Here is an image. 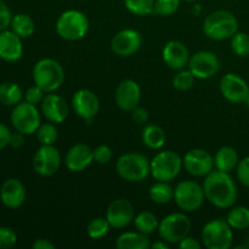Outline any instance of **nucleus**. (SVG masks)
Listing matches in <instances>:
<instances>
[{"label":"nucleus","mask_w":249,"mask_h":249,"mask_svg":"<svg viewBox=\"0 0 249 249\" xmlns=\"http://www.w3.org/2000/svg\"><path fill=\"white\" fill-rule=\"evenodd\" d=\"M113 157L112 150L106 145H100L97 146L94 150V160L99 164H106Z\"/></svg>","instance_id":"obj_40"},{"label":"nucleus","mask_w":249,"mask_h":249,"mask_svg":"<svg viewBox=\"0 0 249 249\" xmlns=\"http://www.w3.org/2000/svg\"><path fill=\"white\" fill-rule=\"evenodd\" d=\"M134 224H135L136 230L141 233H145V235H151L156 230H158V226H160L157 216L147 211L139 213L134 218Z\"/></svg>","instance_id":"obj_29"},{"label":"nucleus","mask_w":249,"mask_h":249,"mask_svg":"<svg viewBox=\"0 0 249 249\" xmlns=\"http://www.w3.org/2000/svg\"><path fill=\"white\" fill-rule=\"evenodd\" d=\"M238 162H240V158H238L237 151L230 146H224L219 148L218 152L214 156V167L220 172H232L235 168H237Z\"/></svg>","instance_id":"obj_24"},{"label":"nucleus","mask_w":249,"mask_h":249,"mask_svg":"<svg viewBox=\"0 0 249 249\" xmlns=\"http://www.w3.org/2000/svg\"><path fill=\"white\" fill-rule=\"evenodd\" d=\"M131 118L135 123L138 124H145L148 121V112L142 107L136 106L135 108L131 111Z\"/></svg>","instance_id":"obj_44"},{"label":"nucleus","mask_w":249,"mask_h":249,"mask_svg":"<svg viewBox=\"0 0 249 249\" xmlns=\"http://www.w3.org/2000/svg\"><path fill=\"white\" fill-rule=\"evenodd\" d=\"M89 31V19L78 10H67L56 22V32L62 39L68 41L80 40Z\"/></svg>","instance_id":"obj_5"},{"label":"nucleus","mask_w":249,"mask_h":249,"mask_svg":"<svg viewBox=\"0 0 249 249\" xmlns=\"http://www.w3.org/2000/svg\"><path fill=\"white\" fill-rule=\"evenodd\" d=\"M21 39L9 29L0 32V58L5 62H17L23 55Z\"/></svg>","instance_id":"obj_23"},{"label":"nucleus","mask_w":249,"mask_h":249,"mask_svg":"<svg viewBox=\"0 0 249 249\" xmlns=\"http://www.w3.org/2000/svg\"><path fill=\"white\" fill-rule=\"evenodd\" d=\"M182 165L190 175L206 178L209 173L213 172L214 158L208 151L202 150V148H194L184 156Z\"/></svg>","instance_id":"obj_13"},{"label":"nucleus","mask_w":249,"mask_h":249,"mask_svg":"<svg viewBox=\"0 0 249 249\" xmlns=\"http://www.w3.org/2000/svg\"><path fill=\"white\" fill-rule=\"evenodd\" d=\"M203 32L209 39L226 40L238 32V21L235 15L226 10H218L206 17Z\"/></svg>","instance_id":"obj_2"},{"label":"nucleus","mask_w":249,"mask_h":249,"mask_svg":"<svg viewBox=\"0 0 249 249\" xmlns=\"http://www.w3.org/2000/svg\"><path fill=\"white\" fill-rule=\"evenodd\" d=\"M60 152L53 145H41L34 153L33 168L40 177H53L60 169Z\"/></svg>","instance_id":"obj_11"},{"label":"nucleus","mask_w":249,"mask_h":249,"mask_svg":"<svg viewBox=\"0 0 249 249\" xmlns=\"http://www.w3.org/2000/svg\"><path fill=\"white\" fill-rule=\"evenodd\" d=\"M162 58L165 65L172 70H184L190 61L189 49L181 41L170 40L163 48Z\"/></svg>","instance_id":"obj_21"},{"label":"nucleus","mask_w":249,"mask_h":249,"mask_svg":"<svg viewBox=\"0 0 249 249\" xmlns=\"http://www.w3.org/2000/svg\"><path fill=\"white\" fill-rule=\"evenodd\" d=\"M150 198L153 203L167 204L174 198V189L167 181H158L151 186Z\"/></svg>","instance_id":"obj_30"},{"label":"nucleus","mask_w":249,"mask_h":249,"mask_svg":"<svg viewBox=\"0 0 249 249\" xmlns=\"http://www.w3.org/2000/svg\"><path fill=\"white\" fill-rule=\"evenodd\" d=\"M45 94L46 92L41 88H39L38 85H34V87L27 89V91L24 92V99L27 102L36 106L38 104H41L43 99L45 97Z\"/></svg>","instance_id":"obj_39"},{"label":"nucleus","mask_w":249,"mask_h":249,"mask_svg":"<svg viewBox=\"0 0 249 249\" xmlns=\"http://www.w3.org/2000/svg\"><path fill=\"white\" fill-rule=\"evenodd\" d=\"M12 15L4 0H0V32L5 31L11 24Z\"/></svg>","instance_id":"obj_42"},{"label":"nucleus","mask_w":249,"mask_h":249,"mask_svg":"<svg viewBox=\"0 0 249 249\" xmlns=\"http://www.w3.org/2000/svg\"><path fill=\"white\" fill-rule=\"evenodd\" d=\"M11 123L16 131L24 135H32L40 126V113L36 105L21 101L12 109Z\"/></svg>","instance_id":"obj_10"},{"label":"nucleus","mask_w":249,"mask_h":249,"mask_svg":"<svg viewBox=\"0 0 249 249\" xmlns=\"http://www.w3.org/2000/svg\"><path fill=\"white\" fill-rule=\"evenodd\" d=\"M23 92L21 88L12 82H6L0 84V104L4 106L15 107L23 99Z\"/></svg>","instance_id":"obj_27"},{"label":"nucleus","mask_w":249,"mask_h":249,"mask_svg":"<svg viewBox=\"0 0 249 249\" xmlns=\"http://www.w3.org/2000/svg\"><path fill=\"white\" fill-rule=\"evenodd\" d=\"M151 248L153 249H169V243L165 242V241H157V242L152 243Z\"/></svg>","instance_id":"obj_48"},{"label":"nucleus","mask_w":249,"mask_h":249,"mask_svg":"<svg viewBox=\"0 0 249 249\" xmlns=\"http://www.w3.org/2000/svg\"><path fill=\"white\" fill-rule=\"evenodd\" d=\"M94 162V150L85 143H77L68 150L66 155V167L73 173H79L87 169Z\"/></svg>","instance_id":"obj_22"},{"label":"nucleus","mask_w":249,"mask_h":249,"mask_svg":"<svg viewBox=\"0 0 249 249\" xmlns=\"http://www.w3.org/2000/svg\"><path fill=\"white\" fill-rule=\"evenodd\" d=\"M141 99V89L135 80L125 79L118 84L116 89V104L122 111L131 112L139 105Z\"/></svg>","instance_id":"obj_19"},{"label":"nucleus","mask_w":249,"mask_h":249,"mask_svg":"<svg viewBox=\"0 0 249 249\" xmlns=\"http://www.w3.org/2000/svg\"><path fill=\"white\" fill-rule=\"evenodd\" d=\"M34 84L48 92H53L60 89L65 82V71L53 58H41L33 67Z\"/></svg>","instance_id":"obj_3"},{"label":"nucleus","mask_w":249,"mask_h":249,"mask_svg":"<svg viewBox=\"0 0 249 249\" xmlns=\"http://www.w3.org/2000/svg\"><path fill=\"white\" fill-rule=\"evenodd\" d=\"M202 243L208 249H229L232 246V228L224 219L208 221L202 230Z\"/></svg>","instance_id":"obj_6"},{"label":"nucleus","mask_w":249,"mask_h":249,"mask_svg":"<svg viewBox=\"0 0 249 249\" xmlns=\"http://www.w3.org/2000/svg\"><path fill=\"white\" fill-rule=\"evenodd\" d=\"M246 102H247V105H248V106H249V96H248V99H247V101H246Z\"/></svg>","instance_id":"obj_50"},{"label":"nucleus","mask_w":249,"mask_h":249,"mask_svg":"<svg viewBox=\"0 0 249 249\" xmlns=\"http://www.w3.org/2000/svg\"><path fill=\"white\" fill-rule=\"evenodd\" d=\"M231 49L240 57L249 55V34L245 32H237L231 38Z\"/></svg>","instance_id":"obj_35"},{"label":"nucleus","mask_w":249,"mask_h":249,"mask_svg":"<svg viewBox=\"0 0 249 249\" xmlns=\"http://www.w3.org/2000/svg\"><path fill=\"white\" fill-rule=\"evenodd\" d=\"M237 179L243 186L249 187V157L243 158L237 164Z\"/></svg>","instance_id":"obj_41"},{"label":"nucleus","mask_w":249,"mask_h":249,"mask_svg":"<svg viewBox=\"0 0 249 249\" xmlns=\"http://www.w3.org/2000/svg\"><path fill=\"white\" fill-rule=\"evenodd\" d=\"M174 199L181 211L187 213L198 211L206 199L203 186L192 180L180 181L174 189Z\"/></svg>","instance_id":"obj_8"},{"label":"nucleus","mask_w":249,"mask_h":249,"mask_svg":"<svg viewBox=\"0 0 249 249\" xmlns=\"http://www.w3.org/2000/svg\"><path fill=\"white\" fill-rule=\"evenodd\" d=\"M184 1H187V2H194V1H196V0H184Z\"/></svg>","instance_id":"obj_49"},{"label":"nucleus","mask_w":249,"mask_h":249,"mask_svg":"<svg viewBox=\"0 0 249 249\" xmlns=\"http://www.w3.org/2000/svg\"><path fill=\"white\" fill-rule=\"evenodd\" d=\"M124 4L128 11L136 16H147L155 10V0H124Z\"/></svg>","instance_id":"obj_33"},{"label":"nucleus","mask_w":249,"mask_h":249,"mask_svg":"<svg viewBox=\"0 0 249 249\" xmlns=\"http://www.w3.org/2000/svg\"><path fill=\"white\" fill-rule=\"evenodd\" d=\"M189 70L195 78L198 79H209L218 73L220 68V61L218 56L212 51H198L192 57H190Z\"/></svg>","instance_id":"obj_12"},{"label":"nucleus","mask_w":249,"mask_h":249,"mask_svg":"<svg viewBox=\"0 0 249 249\" xmlns=\"http://www.w3.org/2000/svg\"><path fill=\"white\" fill-rule=\"evenodd\" d=\"M36 139L41 145H53L58 138L57 128L53 123L40 124L38 130L36 131Z\"/></svg>","instance_id":"obj_34"},{"label":"nucleus","mask_w":249,"mask_h":249,"mask_svg":"<svg viewBox=\"0 0 249 249\" xmlns=\"http://www.w3.org/2000/svg\"><path fill=\"white\" fill-rule=\"evenodd\" d=\"M182 158L174 151H160L151 160V175L157 181H172L182 169Z\"/></svg>","instance_id":"obj_7"},{"label":"nucleus","mask_w":249,"mask_h":249,"mask_svg":"<svg viewBox=\"0 0 249 249\" xmlns=\"http://www.w3.org/2000/svg\"><path fill=\"white\" fill-rule=\"evenodd\" d=\"M26 187L18 179L10 178L0 187V201L10 209L19 208L26 201Z\"/></svg>","instance_id":"obj_20"},{"label":"nucleus","mask_w":249,"mask_h":249,"mask_svg":"<svg viewBox=\"0 0 249 249\" xmlns=\"http://www.w3.org/2000/svg\"><path fill=\"white\" fill-rule=\"evenodd\" d=\"M109 228H111V225L106 218H95L88 224V236L92 240H101L105 236L108 235Z\"/></svg>","instance_id":"obj_32"},{"label":"nucleus","mask_w":249,"mask_h":249,"mask_svg":"<svg viewBox=\"0 0 249 249\" xmlns=\"http://www.w3.org/2000/svg\"><path fill=\"white\" fill-rule=\"evenodd\" d=\"M142 142L151 150H160L165 143V133L160 125L147 124L142 129Z\"/></svg>","instance_id":"obj_26"},{"label":"nucleus","mask_w":249,"mask_h":249,"mask_svg":"<svg viewBox=\"0 0 249 249\" xmlns=\"http://www.w3.org/2000/svg\"><path fill=\"white\" fill-rule=\"evenodd\" d=\"M180 6V0H155L153 14L158 16H170L175 14Z\"/></svg>","instance_id":"obj_37"},{"label":"nucleus","mask_w":249,"mask_h":249,"mask_svg":"<svg viewBox=\"0 0 249 249\" xmlns=\"http://www.w3.org/2000/svg\"><path fill=\"white\" fill-rule=\"evenodd\" d=\"M191 221L184 213H173L165 216L158 226V233L163 241L169 245L179 243L189 236Z\"/></svg>","instance_id":"obj_9"},{"label":"nucleus","mask_w":249,"mask_h":249,"mask_svg":"<svg viewBox=\"0 0 249 249\" xmlns=\"http://www.w3.org/2000/svg\"><path fill=\"white\" fill-rule=\"evenodd\" d=\"M195 84V75L192 74L190 70H180L179 72L175 74L174 79H173V85L175 89L180 90V91H186V90L191 89Z\"/></svg>","instance_id":"obj_36"},{"label":"nucleus","mask_w":249,"mask_h":249,"mask_svg":"<svg viewBox=\"0 0 249 249\" xmlns=\"http://www.w3.org/2000/svg\"><path fill=\"white\" fill-rule=\"evenodd\" d=\"M11 31L21 38H29L36 32V23L33 18L26 14H17L12 16Z\"/></svg>","instance_id":"obj_28"},{"label":"nucleus","mask_w":249,"mask_h":249,"mask_svg":"<svg viewBox=\"0 0 249 249\" xmlns=\"http://www.w3.org/2000/svg\"><path fill=\"white\" fill-rule=\"evenodd\" d=\"M206 198L216 208H231L237 201V186L229 173L213 170L203 181Z\"/></svg>","instance_id":"obj_1"},{"label":"nucleus","mask_w":249,"mask_h":249,"mask_svg":"<svg viewBox=\"0 0 249 249\" xmlns=\"http://www.w3.org/2000/svg\"><path fill=\"white\" fill-rule=\"evenodd\" d=\"M223 96L232 104H242L249 96V85L242 77L236 73H228L224 75L219 84Z\"/></svg>","instance_id":"obj_14"},{"label":"nucleus","mask_w":249,"mask_h":249,"mask_svg":"<svg viewBox=\"0 0 249 249\" xmlns=\"http://www.w3.org/2000/svg\"><path fill=\"white\" fill-rule=\"evenodd\" d=\"M72 107L77 116L85 122H91V119L99 113L100 100L91 90L80 89L73 95Z\"/></svg>","instance_id":"obj_16"},{"label":"nucleus","mask_w":249,"mask_h":249,"mask_svg":"<svg viewBox=\"0 0 249 249\" xmlns=\"http://www.w3.org/2000/svg\"><path fill=\"white\" fill-rule=\"evenodd\" d=\"M116 170L122 179L130 182H139L151 174V162L142 153L128 152L118 158Z\"/></svg>","instance_id":"obj_4"},{"label":"nucleus","mask_w":249,"mask_h":249,"mask_svg":"<svg viewBox=\"0 0 249 249\" xmlns=\"http://www.w3.org/2000/svg\"><path fill=\"white\" fill-rule=\"evenodd\" d=\"M11 130L9 129V126L4 123H0V150L5 148L6 146L10 145V141H11Z\"/></svg>","instance_id":"obj_43"},{"label":"nucleus","mask_w":249,"mask_h":249,"mask_svg":"<svg viewBox=\"0 0 249 249\" xmlns=\"http://www.w3.org/2000/svg\"><path fill=\"white\" fill-rule=\"evenodd\" d=\"M41 113L53 124H61L67 119L70 108L62 96L53 92H48L41 101Z\"/></svg>","instance_id":"obj_18"},{"label":"nucleus","mask_w":249,"mask_h":249,"mask_svg":"<svg viewBox=\"0 0 249 249\" xmlns=\"http://www.w3.org/2000/svg\"><path fill=\"white\" fill-rule=\"evenodd\" d=\"M142 45V36L135 29H123L116 33L111 40V49L116 55L125 57L139 51Z\"/></svg>","instance_id":"obj_15"},{"label":"nucleus","mask_w":249,"mask_h":249,"mask_svg":"<svg viewBox=\"0 0 249 249\" xmlns=\"http://www.w3.org/2000/svg\"><path fill=\"white\" fill-rule=\"evenodd\" d=\"M17 243V235L12 229L0 226V249H10Z\"/></svg>","instance_id":"obj_38"},{"label":"nucleus","mask_w":249,"mask_h":249,"mask_svg":"<svg viewBox=\"0 0 249 249\" xmlns=\"http://www.w3.org/2000/svg\"><path fill=\"white\" fill-rule=\"evenodd\" d=\"M226 221L233 230H246L249 228V208L235 207L229 212Z\"/></svg>","instance_id":"obj_31"},{"label":"nucleus","mask_w":249,"mask_h":249,"mask_svg":"<svg viewBox=\"0 0 249 249\" xmlns=\"http://www.w3.org/2000/svg\"><path fill=\"white\" fill-rule=\"evenodd\" d=\"M33 249H55V245L45 238H39L33 243Z\"/></svg>","instance_id":"obj_47"},{"label":"nucleus","mask_w":249,"mask_h":249,"mask_svg":"<svg viewBox=\"0 0 249 249\" xmlns=\"http://www.w3.org/2000/svg\"><path fill=\"white\" fill-rule=\"evenodd\" d=\"M135 218L133 204L125 198H118L112 202L106 211V219L111 228L124 229Z\"/></svg>","instance_id":"obj_17"},{"label":"nucleus","mask_w":249,"mask_h":249,"mask_svg":"<svg viewBox=\"0 0 249 249\" xmlns=\"http://www.w3.org/2000/svg\"><path fill=\"white\" fill-rule=\"evenodd\" d=\"M178 245H179L180 249H201L202 247V243H199L198 240L194 237H189V236H186L184 240L180 241Z\"/></svg>","instance_id":"obj_45"},{"label":"nucleus","mask_w":249,"mask_h":249,"mask_svg":"<svg viewBox=\"0 0 249 249\" xmlns=\"http://www.w3.org/2000/svg\"><path fill=\"white\" fill-rule=\"evenodd\" d=\"M10 145L14 148H21L24 145V134L16 131L11 135V141H10Z\"/></svg>","instance_id":"obj_46"},{"label":"nucleus","mask_w":249,"mask_h":249,"mask_svg":"<svg viewBox=\"0 0 249 249\" xmlns=\"http://www.w3.org/2000/svg\"><path fill=\"white\" fill-rule=\"evenodd\" d=\"M117 248L119 249H148L151 242L148 235L141 232H124L117 238Z\"/></svg>","instance_id":"obj_25"}]
</instances>
